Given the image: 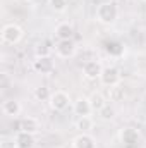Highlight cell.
<instances>
[{
    "mask_svg": "<svg viewBox=\"0 0 146 148\" xmlns=\"http://www.w3.org/2000/svg\"><path fill=\"white\" fill-rule=\"evenodd\" d=\"M119 17V7L115 2H102L98 7H96V21L110 26L117 21Z\"/></svg>",
    "mask_w": 146,
    "mask_h": 148,
    "instance_id": "1",
    "label": "cell"
},
{
    "mask_svg": "<svg viewBox=\"0 0 146 148\" xmlns=\"http://www.w3.org/2000/svg\"><path fill=\"white\" fill-rule=\"evenodd\" d=\"M24 36V31H23V28L19 26V24H16V23H9V24H5L3 28H2V41L3 43H7V45H16V43H19L21 40Z\"/></svg>",
    "mask_w": 146,
    "mask_h": 148,
    "instance_id": "2",
    "label": "cell"
},
{
    "mask_svg": "<svg viewBox=\"0 0 146 148\" xmlns=\"http://www.w3.org/2000/svg\"><path fill=\"white\" fill-rule=\"evenodd\" d=\"M48 105H50L52 110L64 112L65 109H69V105H71V97L64 90H55V91H52V97L48 100Z\"/></svg>",
    "mask_w": 146,
    "mask_h": 148,
    "instance_id": "3",
    "label": "cell"
},
{
    "mask_svg": "<svg viewBox=\"0 0 146 148\" xmlns=\"http://www.w3.org/2000/svg\"><path fill=\"white\" fill-rule=\"evenodd\" d=\"M120 71L115 67V66H108V67H103V73L100 76V81L103 86L107 88H113V86H119L120 84Z\"/></svg>",
    "mask_w": 146,
    "mask_h": 148,
    "instance_id": "4",
    "label": "cell"
},
{
    "mask_svg": "<svg viewBox=\"0 0 146 148\" xmlns=\"http://www.w3.org/2000/svg\"><path fill=\"white\" fill-rule=\"evenodd\" d=\"M76 50H77V47H76L74 40H60L55 45V52L60 59H72L76 55Z\"/></svg>",
    "mask_w": 146,
    "mask_h": 148,
    "instance_id": "5",
    "label": "cell"
},
{
    "mask_svg": "<svg viewBox=\"0 0 146 148\" xmlns=\"http://www.w3.org/2000/svg\"><path fill=\"white\" fill-rule=\"evenodd\" d=\"M102 73H103V66H102L100 60H88V62H84V66H83V74H84V77L89 79V81L100 79Z\"/></svg>",
    "mask_w": 146,
    "mask_h": 148,
    "instance_id": "6",
    "label": "cell"
},
{
    "mask_svg": "<svg viewBox=\"0 0 146 148\" xmlns=\"http://www.w3.org/2000/svg\"><path fill=\"white\" fill-rule=\"evenodd\" d=\"M35 134L26 131H17L14 136V147L16 148H35Z\"/></svg>",
    "mask_w": 146,
    "mask_h": 148,
    "instance_id": "7",
    "label": "cell"
},
{
    "mask_svg": "<svg viewBox=\"0 0 146 148\" xmlns=\"http://www.w3.org/2000/svg\"><path fill=\"white\" fill-rule=\"evenodd\" d=\"M33 67H35L36 73L50 74V73H53V69H55V62H53V59L50 55H46V57H36V60L33 62Z\"/></svg>",
    "mask_w": 146,
    "mask_h": 148,
    "instance_id": "8",
    "label": "cell"
},
{
    "mask_svg": "<svg viewBox=\"0 0 146 148\" xmlns=\"http://www.w3.org/2000/svg\"><path fill=\"white\" fill-rule=\"evenodd\" d=\"M72 148H96V140L89 133H79L72 140Z\"/></svg>",
    "mask_w": 146,
    "mask_h": 148,
    "instance_id": "9",
    "label": "cell"
},
{
    "mask_svg": "<svg viewBox=\"0 0 146 148\" xmlns=\"http://www.w3.org/2000/svg\"><path fill=\"white\" fill-rule=\"evenodd\" d=\"M93 112V107H91V102L89 98L86 97H79L76 102H74V114L79 115V117H86Z\"/></svg>",
    "mask_w": 146,
    "mask_h": 148,
    "instance_id": "10",
    "label": "cell"
},
{
    "mask_svg": "<svg viewBox=\"0 0 146 148\" xmlns=\"http://www.w3.org/2000/svg\"><path fill=\"white\" fill-rule=\"evenodd\" d=\"M2 112H3L5 115H9V117H14V119H16V117L23 112V105H21L19 100L9 98V100H5V102L2 103Z\"/></svg>",
    "mask_w": 146,
    "mask_h": 148,
    "instance_id": "11",
    "label": "cell"
},
{
    "mask_svg": "<svg viewBox=\"0 0 146 148\" xmlns=\"http://www.w3.org/2000/svg\"><path fill=\"white\" fill-rule=\"evenodd\" d=\"M55 38L60 41V40H72L74 38V28L72 24H69V23H60V24H57V28H55Z\"/></svg>",
    "mask_w": 146,
    "mask_h": 148,
    "instance_id": "12",
    "label": "cell"
},
{
    "mask_svg": "<svg viewBox=\"0 0 146 148\" xmlns=\"http://www.w3.org/2000/svg\"><path fill=\"white\" fill-rule=\"evenodd\" d=\"M21 121V131H26V133H31V134H36L40 131V122H38L36 117H23L19 119Z\"/></svg>",
    "mask_w": 146,
    "mask_h": 148,
    "instance_id": "13",
    "label": "cell"
},
{
    "mask_svg": "<svg viewBox=\"0 0 146 148\" xmlns=\"http://www.w3.org/2000/svg\"><path fill=\"white\" fill-rule=\"evenodd\" d=\"M138 140H139V133L134 127H126L120 131V141L124 145H134L138 143Z\"/></svg>",
    "mask_w": 146,
    "mask_h": 148,
    "instance_id": "14",
    "label": "cell"
},
{
    "mask_svg": "<svg viewBox=\"0 0 146 148\" xmlns=\"http://www.w3.org/2000/svg\"><path fill=\"white\" fill-rule=\"evenodd\" d=\"M89 102H91L93 112H100L103 107H105V105H107V100H105V97H103L102 93H98V91L91 93V97H89Z\"/></svg>",
    "mask_w": 146,
    "mask_h": 148,
    "instance_id": "15",
    "label": "cell"
},
{
    "mask_svg": "<svg viewBox=\"0 0 146 148\" xmlns=\"http://www.w3.org/2000/svg\"><path fill=\"white\" fill-rule=\"evenodd\" d=\"M105 50H107V53L112 55V57H119V55H122L124 47H122L120 41H113V40H110V41L105 43Z\"/></svg>",
    "mask_w": 146,
    "mask_h": 148,
    "instance_id": "16",
    "label": "cell"
},
{
    "mask_svg": "<svg viewBox=\"0 0 146 148\" xmlns=\"http://www.w3.org/2000/svg\"><path fill=\"white\" fill-rule=\"evenodd\" d=\"M33 97L36 98L38 102H48V100H50V97H52V91H50V88H48V86L41 84V86H36V88H35Z\"/></svg>",
    "mask_w": 146,
    "mask_h": 148,
    "instance_id": "17",
    "label": "cell"
},
{
    "mask_svg": "<svg viewBox=\"0 0 146 148\" xmlns=\"http://www.w3.org/2000/svg\"><path fill=\"white\" fill-rule=\"evenodd\" d=\"M93 126H95V122H93V119H91L89 115H86V117H79L77 122H76V127H77L81 133H88L89 129H93Z\"/></svg>",
    "mask_w": 146,
    "mask_h": 148,
    "instance_id": "18",
    "label": "cell"
},
{
    "mask_svg": "<svg viewBox=\"0 0 146 148\" xmlns=\"http://www.w3.org/2000/svg\"><path fill=\"white\" fill-rule=\"evenodd\" d=\"M110 91V100L112 102H122L126 98V90L119 84V86H113V88H108Z\"/></svg>",
    "mask_w": 146,
    "mask_h": 148,
    "instance_id": "19",
    "label": "cell"
},
{
    "mask_svg": "<svg viewBox=\"0 0 146 148\" xmlns=\"http://www.w3.org/2000/svg\"><path fill=\"white\" fill-rule=\"evenodd\" d=\"M98 115H100V119H103V121H112V119L115 117V110H113V107H110L108 103H107L102 110L98 112Z\"/></svg>",
    "mask_w": 146,
    "mask_h": 148,
    "instance_id": "20",
    "label": "cell"
},
{
    "mask_svg": "<svg viewBox=\"0 0 146 148\" xmlns=\"http://www.w3.org/2000/svg\"><path fill=\"white\" fill-rule=\"evenodd\" d=\"M67 2L69 0H50V7L55 12H65L67 10Z\"/></svg>",
    "mask_w": 146,
    "mask_h": 148,
    "instance_id": "21",
    "label": "cell"
},
{
    "mask_svg": "<svg viewBox=\"0 0 146 148\" xmlns=\"http://www.w3.org/2000/svg\"><path fill=\"white\" fill-rule=\"evenodd\" d=\"M50 55V48L46 45H38L36 47V57H46Z\"/></svg>",
    "mask_w": 146,
    "mask_h": 148,
    "instance_id": "22",
    "label": "cell"
},
{
    "mask_svg": "<svg viewBox=\"0 0 146 148\" xmlns=\"http://www.w3.org/2000/svg\"><path fill=\"white\" fill-rule=\"evenodd\" d=\"M24 2H31V0H24Z\"/></svg>",
    "mask_w": 146,
    "mask_h": 148,
    "instance_id": "23",
    "label": "cell"
},
{
    "mask_svg": "<svg viewBox=\"0 0 146 148\" xmlns=\"http://www.w3.org/2000/svg\"><path fill=\"white\" fill-rule=\"evenodd\" d=\"M59 148H64V147H59Z\"/></svg>",
    "mask_w": 146,
    "mask_h": 148,
    "instance_id": "24",
    "label": "cell"
},
{
    "mask_svg": "<svg viewBox=\"0 0 146 148\" xmlns=\"http://www.w3.org/2000/svg\"><path fill=\"white\" fill-rule=\"evenodd\" d=\"M143 2H146V0H143Z\"/></svg>",
    "mask_w": 146,
    "mask_h": 148,
    "instance_id": "25",
    "label": "cell"
}]
</instances>
